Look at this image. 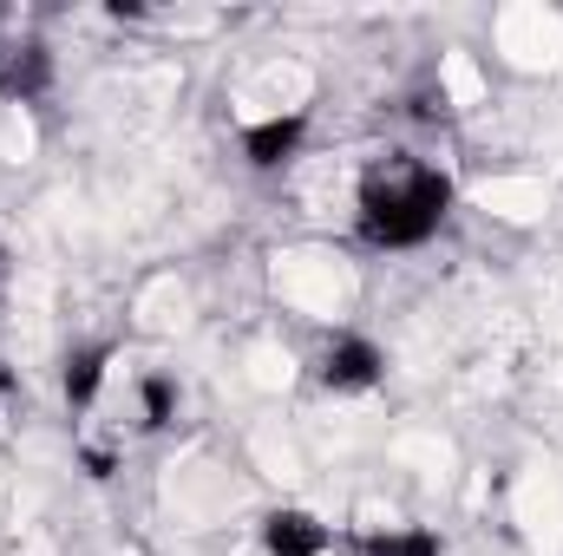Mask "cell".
I'll use <instances>...</instances> for the list:
<instances>
[{
  "label": "cell",
  "mask_w": 563,
  "mask_h": 556,
  "mask_svg": "<svg viewBox=\"0 0 563 556\" xmlns=\"http://www.w3.org/2000/svg\"><path fill=\"white\" fill-rule=\"evenodd\" d=\"M445 210H452L445 170L420 164L413 151H394L361 177L354 223H361V243H374V249H420L426 236H439Z\"/></svg>",
  "instance_id": "1"
},
{
  "label": "cell",
  "mask_w": 563,
  "mask_h": 556,
  "mask_svg": "<svg viewBox=\"0 0 563 556\" xmlns=\"http://www.w3.org/2000/svg\"><path fill=\"white\" fill-rule=\"evenodd\" d=\"M380 374H387V354L367 334H334L328 354H321V387L328 393H367V387H380Z\"/></svg>",
  "instance_id": "2"
},
{
  "label": "cell",
  "mask_w": 563,
  "mask_h": 556,
  "mask_svg": "<svg viewBox=\"0 0 563 556\" xmlns=\"http://www.w3.org/2000/svg\"><path fill=\"white\" fill-rule=\"evenodd\" d=\"M301 138H308V112H276V119H263V125L243 132V157L256 170H276V164H288L301 151Z\"/></svg>",
  "instance_id": "3"
},
{
  "label": "cell",
  "mask_w": 563,
  "mask_h": 556,
  "mask_svg": "<svg viewBox=\"0 0 563 556\" xmlns=\"http://www.w3.org/2000/svg\"><path fill=\"white\" fill-rule=\"evenodd\" d=\"M263 544H269V556H328L334 551V531L314 524L308 511H269L263 518Z\"/></svg>",
  "instance_id": "4"
},
{
  "label": "cell",
  "mask_w": 563,
  "mask_h": 556,
  "mask_svg": "<svg viewBox=\"0 0 563 556\" xmlns=\"http://www.w3.org/2000/svg\"><path fill=\"white\" fill-rule=\"evenodd\" d=\"M106 360H112V347H86V354L66 360V400H73V407H92V400H99V387H106Z\"/></svg>",
  "instance_id": "5"
},
{
  "label": "cell",
  "mask_w": 563,
  "mask_h": 556,
  "mask_svg": "<svg viewBox=\"0 0 563 556\" xmlns=\"http://www.w3.org/2000/svg\"><path fill=\"white\" fill-rule=\"evenodd\" d=\"M361 551L367 556H439V537H432L426 524H387V531H374Z\"/></svg>",
  "instance_id": "6"
},
{
  "label": "cell",
  "mask_w": 563,
  "mask_h": 556,
  "mask_svg": "<svg viewBox=\"0 0 563 556\" xmlns=\"http://www.w3.org/2000/svg\"><path fill=\"white\" fill-rule=\"evenodd\" d=\"M170 419H177V380H170V374H144L139 380V425L157 432V425H170Z\"/></svg>",
  "instance_id": "7"
}]
</instances>
